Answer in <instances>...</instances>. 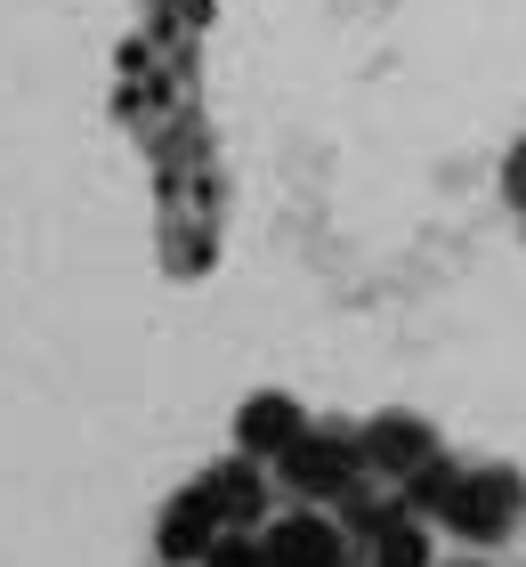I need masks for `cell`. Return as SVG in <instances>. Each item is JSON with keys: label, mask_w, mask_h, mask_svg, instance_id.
Returning a JSON list of instances; mask_svg holds the SVG:
<instances>
[{"label": "cell", "mask_w": 526, "mask_h": 567, "mask_svg": "<svg viewBox=\"0 0 526 567\" xmlns=\"http://www.w3.org/2000/svg\"><path fill=\"white\" fill-rule=\"evenodd\" d=\"M357 454L373 462V471H421V462L437 454V437H430V422H413V414H373L364 437H357Z\"/></svg>", "instance_id": "5b68a950"}, {"label": "cell", "mask_w": 526, "mask_h": 567, "mask_svg": "<svg viewBox=\"0 0 526 567\" xmlns=\"http://www.w3.org/2000/svg\"><path fill=\"white\" fill-rule=\"evenodd\" d=\"M503 187H510V203H518V212H526V138L510 146V163H503Z\"/></svg>", "instance_id": "8fae6325"}, {"label": "cell", "mask_w": 526, "mask_h": 567, "mask_svg": "<svg viewBox=\"0 0 526 567\" xmlns=\"http://www.w3.org/2000/svg\"><path fill=\"white\" fill-rule=\"evenodd\" d=\"M454 486H462V471L430 454L421 471H405V511H413V519H421V511H445V503H454Z\"/></svg>", "instance_id": "9c48e42d"}, {"label": "cell", "mask_w": 526, "mask_h": 567, "mask_svg": "<svg viewBox=\"0 0 526 567\" xmlns=\"http://www.w3.org/2000/svg\"><path fill=\"white\" fill-rule=\"evenodd\" d=\"M203 511L210 519H219V535H235V527H251L259 511H268V486H259V471H251V454H235V462H219V471H210L203 486Z\"/></svg>", "instance_id": "277c9868"}, {"label": "cell", "mask_w": 526, "mask_h": 567, "mask_svg": "<svg viewBox=\"0 0 526 567\" xmlns=\"http://www.w3.org/2000/svg\"><path fill=\"white\" fill-rule=\"evenodd\" d=\"M276 462H283V478H292V495H308V503L349 495V486H357V471H364L357 437H316V430L300 437V446H283Z\"/></svg>", "instance_id": "7a4b0ae2"}, {"label": "cell", "mask_w": 526, "mask_h": 567, "mask_svg": "<svg viewBox=\"0 0 526 567\" xmlns=\"http://www.w3.org/2000/svg\"><path fill=\"white\" fill-rule=\"evenodd\" d=\"M373 567H430V535L413 511H398L389 527H373Z\"/></svg>", "instance_id": "ba28073f"}, {"label": "cell", "mask_w": 526, "mask_h": 567, "mask_svg": "<svg viewBox=\"0 0 526 567\" xmlns=\"http://www.w3.org/2000/svg\"><path fill=\"white\" fill-rule=\"evenodd\" d=\"M154 535H163V559H203L210 544H219V519L203 511V495H178V503L163 511V527H154Z\"/></svg>", "instance_id": "52a82bcc"}, {"label": "cell", "mask_w": 526, "mask_h": 567, "mask_svg": "<svg viewBox=\"0 0 526 567\" xmlns=\"http://www.w3.org/2000/svg\"><path fill=\"white\" fill-rule=\"evenodd\" d=\"M195 567H268V551H259L251 535H219V544H210Z\"/></svg>", "instance_id": "30bf717a"}, {"label": "cell", "mask_w": 526, "mask_h": 567, "mask_svg": "<svg viewBox=\"0 0 526 567\" xmlns=\"http://www.w3.org/2000/svg\"><path fill=\"white\" fill-rule=\"evenodd\" d=\"M526 511V478L518 471H462L454 503H445V527L478 535V544H494V535H510Z\"/></svg>", "instance_id": "6da1fadb"}, {"label": "cell", "mask_w": 526, "mask_h": 567, "mask_svg": "<svg viewBox=\"0 0 526 567\" xmlns=\"http://www.w3.org/2000/svg\"><path fill=\"white\" fill-rule=\"evenodd\" d=\"M268 567H340V527L316 519V511H292V519L268 527Z\"/></svg>", "instance_id": "8992f818"}, {"label": "cell", "mask_w": 526, "mask_h": 567, "mask_svg": "<svg viewBox=\"0 0 526 567\" xmlns=\"http://www.w3.org/2000/svg\"><path fill=\"white\" fill-rule=\"evenodd\" d=\"M300 437H308V414H300L283 390H259V398H244V414H235V446H244L251 462L300 446Z\"/></svg>", "instance_id": "3957f363"}]
</instances>
